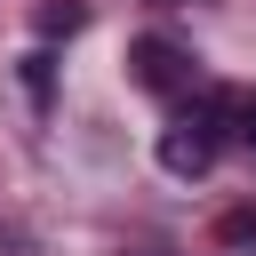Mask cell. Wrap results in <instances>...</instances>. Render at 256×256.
I'll return each instance as SVG.
<instances>
[{
    "instance_id": "2",
    "label": "cell",
    "mask_w": 256,
    "mask_h": 256,
    "mask_svg": "<svg viewBox=\"0 0 256 256\" xmlns=\"http://www.w3.org/2000/svg\"><path fill=\"white\" fill-rule=\"evenodd\" d=\"M128 64H136V88H152V96H176V88H192V56L176 48V40H136L128 48Z\"/></svg>"
},
{
    "instance_id": "3",
    "label": "cell",
    "mask_w": 256,
    "mask_h": 256,
    "mask_svg": "<svg viewBox=\"0 0 256 256\" xmlns=\"http://www.w3.org/2000/svg\"><path fill=\"white\" fill-rule=\"evenodd\" d=\"M232 128H240V144L256 152V96H232Z\"/></svg>"
},
{
    "instance_id": "4",
    "label": "cell",
    "mask_w": 256,
    "mask_h": 256,
    "mask_svg": "<svg viewBox=\"0 0 256 256\" xmlns=\"http://www.w3.org/2000/svg\"><path fill=\"white\" fill-rule=\"evenodd\" d=\"M24 88H32L40 104H48V56H24Z\"/></svg>"
},
{
    "instance_id": "1",
    "label": "cell",
    "mask_w": 256,
    "mask_h": 256,
    "mask_svg": "<svg viewBox=\"0 0 256 256\" xmlns=\"http://www.w3.org/2000/svg\"><path fill=\"white\" fill-rule=\"evenodd\" d=\"M224 120H232V96H208V104L176 112L168 136H160V168L168 176H208L216 168V144H224Z\"/></svg>"
}]
</instances>
